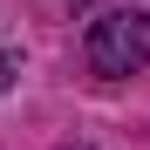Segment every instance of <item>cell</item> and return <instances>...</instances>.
<instances>
[{
  "mask_svg": "<svg viewBox=\"0 0 150 150\" xmlns=\"http://www.w3.org/2000/svg\"><path fill=\"white\" fill-rule=\"evenodd\" d=\"M82 55L96 75H137L150 62V14L143 7H109V14H96L89 21V41H82Z\"/></svg>",
  "mask_w": 150,
  "mask_h": 150,
  "instance_id": "1",
  "label": "cell"
},
{
  "mask_svg": "<svg viewBox=\"0 0 150 150\" xmlns=\"http://www.w3.org/2000/svg\"><path fill=\"white\" fill-rule=\"evenodd\" d=\"M68 150H89V143H68Z\"/></svg>",
  "mask_w": 150,
  "mask_h": 150,
  "instance_id": "2",
  "label": "cell"
}]
</instances>
